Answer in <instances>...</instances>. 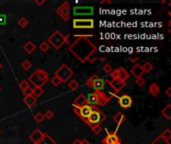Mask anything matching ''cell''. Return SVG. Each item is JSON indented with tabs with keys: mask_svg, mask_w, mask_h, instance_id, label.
Here are the masks:
<instances>
[{
	"mask_svg": "<svg viewBox=\"0 0 171 144\" xmlns=\"http://www.w3.org/2000/svg\"><path fill=\"white\" fill-rule=\"evenodd\" d=\"M72 144H81V139H79V138L75 139L74 141L72 142Z\"/></svg>",
	"mask_w": 171,
	"mask_h": 144,
	"instance_id": "46",
	"label": "cell"
},
{
	"mask_svg": "<svg viewBox=\"0 0 171 144\" xmlns=\"http://www.w3.org/2000/svg\"><path fill=\"white\" fill-rule=\"evenodd\" d=\"M86 98H87V102H88V105L95 106L98 108L106 105L110 101L111 96H107V94H105L103 91L96 90V91L90 93Z\"/></svg>",
	"mask_w": 171,
	"mask_h": 144,
	"instance_id": "2",
	"label": "cell"
},
{
	"mask_svg": "<svg viewBox=\"0 0 171 144\" xmlns=\"http://www.w3.org/2000/svg\"><path fill=\"white\" fill-rule=\"evenodd\" d=\"M106 82L111 86V88H113L114 92L115 93H118L120 92L121 90L125 87L126 85V82L125 81H122V80H119V79H112V80H106Z\"/></svg>",
	"mask_w": 171,
	"mask_h": 144,
	"instance_id": "9",
	"label": "cell"
},
{
	"mask_svg": "<svg viewBox=\"0 0 171 144\" xmlns=\"http://www.w3.org/2000/svg\"><path fill=\"white\" fill-rule=\"evenodd\" d=\"M132 103H133V100L129 95L123 94L122 96L118 97V104L120 105V107L124 108V109H128L129 107H131Z\"/></svg>",
	"mask_w": 171,
	"mask_h": 144,
	"instance_id": "10",
	"label": "cell"
},
{
	"mask_svg": "<svg viewBox=\"0 0 171 144\" xmlns=\"http://www.w3.org/2000/svg\"><path fill=\"white\" fill-rule=\"evenodd\" d=\"M21 67H22V69H24L25 71L31 69V67H32L31 61H29V60H24L23 62L21 63Z\"/></svg>",
	"mask_w": 171,
	"mask_h": 144,
	"instance_id": "31",
	"label": "cell"
},
{
	"mask_svg": "<svg viewBox=\"0 0 171 144\" xmlns=\"http://www.w3.org/2000/svg\"><path fill=\"white\" fill-rule=\"evenodd\" d=\"M34 120H35L36 123H42V122L45 120L44 114L41 113V112H37L34 115Z\"/></svg>",
	"mask_w": 171,
	"mask_h": 144,
	"instance_id": "29",
	"label": "cell"
},
{
	"mask_svg": "<svg viewBox=\"0 0 171 144\" xmlns=\"http://www.w3.org/2000/svg\"><path fill=\"white\" fill-rule=\"evenodd\" d=\"M43 136H44V132H42L40 129H35V130L29 135V139L33 142V144H38L40 142V140L43 138Z\"/></svg>",
	"mask_w": 171,
	"mask_h": 144,
	"instance_id": "13",
	"label": "cell"
},
{
	"mask_svg": "<svg viewBox=\"0 0 171 144\" xmlns=\"http://www.w3.org/2000/svg\"><path fill=\"white\" fill-rule=\"evenodd\" d=\"M34 3H35L36 5L41 6V5H43V4H45L46 1H45V0H41V1H38V0H34Z\"/></svg>",
	"mask_w": 171,
	"mask_h": 144,
	"instance_id": "43",
	"label": "cell"
},
{
	"mask_svg": "<svg viewBox=\"0 0 171 144\" xmlns=\"http://www.w3.org/2000/svg\"><path fill=\"white\" fill-rule=\"evenodd\" d=\"M76 37L79 38L69 46V51L81 62H85L87 60L92 62L91 57L97 50L96 46L88 40V37H92V35H76Z\"/></svg>",
	"mask_w": 171,
	"mask_h": 144,
	"instance_id": "1",
	"label": "cell"
},
{
	"mask_svg": "<svg viewBox=\"0 0 171 144\" xmlns=\"http://www.w3.org/2000/svg\"><path fill=\"white\" fill-rule=\"evenodd\" d=\"M99 59H100V60H102V61H104L105 59H106V57H101V58L99 57Z\"/></svg>",
	"mask_w": 171,
	"mask_h": 144,
	"instance_id": "48",
	"label": "cell"
},
{
	"mask_svg": "<svg viewBox=\"0 0 171 144\" xmlns=\"http://www.w3.org/2000/svg\"><path fill=\"white\" fill-rule=\"evenodd\" d=\"M148 93L150 95H152L153 97H156L157 96L159 93H160V88L158 84L156 83H151L150 85H149V88H148Z\"/></svg>",
	"mask_w": 171,
	"mask_h": 144,
	"instance_id": "18",
	"label": "cell"
},
{
	"mask_svg": "<svg viewBox=\"0 0 171 144\" xmlns=\"http://www.w3.org/2000/svg\"><path fill=\"white\" fill-rule=\"evenodd\" d=\"M74 72L70 67L67 66L66 64H62L58 69L55 71V76L60 79L62 83L67 82V80H70L71 77L73 76Z\"/></svg>",
	"mask_w": 171,
	"mask_h": 144,
	"instance_id": "6",
	"label": "cell"
},
{
	"mask_svg": "<svg viewBox=\"0 0 171 144\" xmlns=\"http://www.w3.org/2000/svg\"><path fill=\"white\" fill-rule=\"evenodd\" d=\"M130 72H131V74L133 75V76H135L136 78L142 77V75L144 74L142 67H141V65H139V64H135V65L131 68V71Z\"/></svg>",
	"mask_w": 171,
	"mask_h": 144,
	"instance_id": "17",
	"label": "cell"
},
{
	"mask_svg": "<svg viewBox=\"0 0 171 144\" xmlns=\"http://www.w3.org/2000/svg\"><path fill=\"white\" fill-rule=\"evenodd\" d=\"M2 68V64H1V62H0V69H1Z\"/></svg>",
	"mask_w": 171,
	"mask_h": 144,
	"instance_id": "49",
	"label": "cell"
},
{
	"mask_svg": "<svg viewBox=\"0 0 171 144\" xmlns=\"http://www.w3.org/2000/svg\"><path fill=\"white\" fill-rule=\"evenodd\" d=\"M23 49H24V51L27 52L28 54H32V53H33V52L35 51L36 46H35V44H34V43L32 42V41H27V42L24 44Z\"/></svg>",
	"mask_w": 171,
	"mask_h": 144,
	"instance_id": "19",
	"label": "cell"
},
{
	"mask_svg": "<svg viewBox=\"0 0 171 144\" xmlns=\"http://www.w3.org/2000/svg\"><path fill=\"white\" fill-rule=\"evenodd\" d=\"M38 144H56V141L48 134V133L44 132V136H43V138L40 140V142Z\"/></svg>",
	"mask_w": 171,
	"mask_h": 144,
	"instance_id": "20",
	"label": "cell"
},
{
	"mask_svg": "<svg viewBox=\"0 0 171 144\" xmlns=\"http://www.w3.org/2000/svg\"><path fill=\"white\" fill-rule=\"evenodd\" d=\"M44 117H45V119H48V120L52 119L54 117V112L52 110H46L44 113Z\"/></svg>",
	"mask_w": 171,
	"mask_h": 144,
	"instance_id": "37",
	"label": "cell"
},
{
	"mask_svg": "<svg viewBox=\"0 0 171 144\" xmlns=\"http://www.w3.org/2000/svg\"><path fill=\"white\" fill-rule=\"evenodd\" d=\"M110 75H111V78H112V79H117V78H118V69L112 70V72L110 73Z\"/></svg>",
	"mask_w": 171,
	"mask_h": 144,
	"instance_id": "42",
	"label": "cell"
},
{
	"mask_svg": "<svg viewBox=\"0 0 171 144\" xmlns=\"http://www.w3.org/2000/svg\"><path fill=\"white\" fill-rule=\"evenodd\" d=\"M87 104H88V102H87V98L83 93L79 94L77 97H76V99L73 101V106L77 107V108H81L83 106L87 105Z\"/></svg>",
	"mask_w": 171,
	"mask_h": 144,
	"instance_id": "14",
	"label": "cell"
},
{
	"mask_svg": "<svg viewBox=\"0 0 171 144\" xmlns=\"http://www.w3.org/2000/svg\"><path fill=\"white\" fill-rule=\"evenodd\" d=\"M105 119H106V115H105L99 108L93 106V110L91 114H90L83 122H85L88 126L92 127L94 125H101V123H103Z\"/></svg>",
	"mask_w": 171,
	"mask_h": 144,
	"instance_id": "4",
	"label": "cell"
},
{
	"mask_svg": "<svg viewBox=\"0 0 171 144\" xmlns=\"http://www.w3.org/2000/svg\"><path fill=\"white\" fill-rule=\"evenodd\" d=\"M117 69H118V78H117V79L126 82V80H127V79H128L129 76H130L129 72L127 71V70L125 69V68H123V67H119V68H117Z\"/></svg>",
	"mask_w": 171,
	"mask_h": 144,
	"instance_id": "16",
	"label": "cell"
},
{
	"mask_svg": "<svg viewBox=\"0 0 171 144\" xmlns=\"http://www.w3.org/2000/svg\"><path fill=\"white\" fill-rule=\"evenodd\" d=\"M165 93H166V95L168 96V97H171V87H168L166 89V91H165Z\"/></svg>",
	"mask_w": 171,
	"mask_h": 144,
	"instance_id": "44",
	"label": "cell"
},
{
	"mask_svg": "<svg viewBox=\"0 0 171 144\" xmlns=\"http://www.w3.org/2000/svg\"><path fill=\"white\" fill-rule=\"evenodd\" d=\"M114 144H121V142H117V143H114Z\"/></svg>",
	"mask_w": 171,
	"mask_h": 144,
	"instance_id": "50",
	"label": "cell"
},
{
	"mask_svg": "<svg viewBox=\"0 0 171 144\" xmlns=\"http://www.w3.org/2000/svg\"><path fill=\"white\" fill-rule=\"evenodd\" d=\"M22 93L24 94V96H30L32 95V87H28L25 90H23Z\"/></svg>",
	"mask_w": 171,
	"mask_h": 144,
	"instance_id": "40",
	"label": "cell"
},
{
	"mask_svg": "<svg viewBox=\"0 0 171 144\" xmlns=\"http://www.w3.org/2000/svg\"><path fill=\"white\" fill-rule=\"evenodd\" d=\"M102 69H103V72H105L106 74H110L112 72V70H113V68H112V66L110 65V64H105Z\"/></svg>",
	"mask_w": 171,
	"mask_h": 144,
	"instance_id": "38",
	"label": "cell"
},
{
	"mask_svg": "<svg viewBox=\"0 0 171 144\" xmlns=\"http://www.w3.org/2000/svg\"><path fill=\"white\" fill-rule=\"evenodd\" d=\"M17 23H18V25H19L21 28H22V29H24V28H26L28 26L29 20L27 19L26 17H20L19 19H18Z\"/></svg>",
	"mask_w": 171,
	"mask_h": 144,
	"instance_id": "27",
	"label": "cell"
},
{
	"mask_svg": "<svg viewBox=\"0 0 171 144\" xmlns=\"http://www.w3.org/2000/svg\"><path fill=\"white\" fill-rule=\"evenodd\" d=\"M113 120H114V122L116 124H117L118 126H120L123 122L125 121V115L122 112H117L113 116Z\"/></svg>",
	"mask_w": 171,
	"mask_h": 144,
	"instance_id": "21",
	"label": "cell"
},
{
	"mask_svg": "<svg viewBox=\"0 0 171 144\" xmlns=\"http://www.w3.org/2000/svg\"><path fill=\"white\" fill-rule=\"evenodd\" d=\"M49 48H50V45H49L46 41L42 42L41 44L39 45V49H40V51H42V52H47V51H48V50H49Z\"/></svg>",
	"mask_w": 171,
	"mask_h": 144,
	"instance_id": "32",
	"label": "cell"
},
{
	"mask_svg": "<svg viewBox=\"0 0 171 144\" xmlns=\"http://www.w3.org/2000/svg\"><path fill=\"white\" fill-rule=\"evenodd\" d=\"M50 82H51V84L53 85V86H59L61 83H62V82H61V80L59 78H58L57 76H55V75H54V76L51 78V80H50Z\"/></svg>",
	"mask_w": 171,
	"mask_h": 144,
	"instance_id": "35",
	"label": "cell"
},
{
	"mask_svg": "<svg viewBox=\"0 0 171 144\" xmlns=\"http://www.w3.org/2000/svg\"><path fill=\"white\" fill-rule=\"evenodd\" d=\"M100 4H103V3H108V4H111V1L110 0H101V1H99Z\"/></svg>",
	"mask_w": 171,
	"mask_h": 144,
	"instance_id": "45",
	"label": "cell"
},
{
	"mask_svg": "<svg viewBox=\"0 0 171 144\" xmlns=\"http://www.w3.org/2000/svg\"><path fill=\"white\" fill-rule=\"evenodd\" d=\"M128 60H129V61H131L132 63H135V64H136L137 61L139 60V56H135V55L129 56V57H128Z\"/></svg>",
	"mask_w": 171,
	"mask_h": 144,
	"instance_id": "41",
	"label": "cell"
},
{
	"mask_svg": "<svg viewBox=\"0 0 171 144\" xmlns=\"http://www.w3.org/2000/svg\"><path fill=\"white\" fill-rule=\"evenodd\" d=\"M98 78H99V77H98V75H96V74L92 75L91 77H89L86 80V86H87V87H89V88H92L93 84L95 83V81L97 80Z\"/></svg>",
	"mask_w": 171,
	"mask_h": 144,
	"instance_id": "26",
	"label": "cell"
},
{
	"mask_svg": "<svg viewBox=\"0 0 171 144\" xmlns=\"http://www.w3.org/2000/svg\"><path fill=\"white\" fill-rule=\"evenodd\" d=\"M135 83L139 86V87H142V86H144V84H145V79L143 77H138V78H136Z\"/></svg>",
	"mask_w": 171,
	"mask_h": 144,
	"instance_id": "39",
	"label": "cell"
},
{
	"mask_svg": "<svg viewBox=\"0 0 171 144\" xmlns=\"http://www.w3.org/2000/svg\"><path fill=\"white\" fill-rule=\"evenodd\" d=\"M141 67H142V70L144 73H148V72H150L152 69H153V64H152L151 62H149V61H147V62H145L143 65H141Z\"/></svg>",
	"mask_w": 171,
	"mask_h": 144,
	"instance_id": "28",
	"label": "cell"
},
{
	"mask_svg": "<svg viewBox=\"0 0 171 144\" xmlns=\"http://www.w3.org/2000/svg\"><path fill=\"white\" fill-rule=\"evenodd\" d=\"M161 114L167 120H171V104H167V105L163 108L161 110Z\"/></svg>",
	"mask_w": 171,
	"mask_h": 144,
	"instance_id": "22",
	"label": "cell"
},
{
	"mask_svg": "<svg viewBox=\"0 0 171 144\" xmlns=\"http://www.w3.org/2000/svg\"><path fill=\"white\" fill-rule=\"evenodd\" d=\"M159 136H160V137H161L163 140H164V141L168 142V143H171V142H170V140H171V131H170V129H168V128L165 129V130L163 131Z\"/></svg>",
	"mask_w": 171,
	"mask_h": 144,
	"instance_id": "25",
	"label": "cell"
},
{
	"mask_svg": "<svg viewBox=\"0 0 171 144\" xmlns=\"http://www.w3.org/2000/svg\"><path fill=\"white\" fill-rule=\"evenodd\" d=\"M104 84H105V81L102 80V79L98 78L95 81V83L93 84L92 88L94 89V91H96V90H100V91H102V89L104 87Z\"/></svg>",
	"mask_w": 171,
	"mask_h": 144,
	"instance_id": "24",
	"label": "cell"
},
{
	"mask_svg": "<svg viewBox=\"0 0 171 144\" xmlns=\"http://www.w3.org/2000/svg\"><path fill=\"white\" fill-rule=\"evenodd\" d=\"M0 91H1V87H0Z\"/></svg>",
	"mask_w": 171,
	"mask_h": 144,
	"instance_id": "51",
	"label": "cell"
},
{
	"mask_svg": "<svg viewBox=\"0 0 171 144\" xmlns=\"http://www.w3.org/2000/svg\"><path fill=\"white\" fill-rule=\"evenodd\" d=\"M81 144H90V142H89V140L88 139H82L81 140Z\"/></svg>",
	"mask_w": 171,
	"mask_h": 144,
	"instance_id": "47",
	"label": "cell"
},
{
	"mask_svg": "<svg viewBox=\"0 0 171 144\" xmlns=\"http://www.w3.org/2000/svg\"><path fill=\"white\" fill-rule=\"evenodd\" d=\"M69 36H64L60 31H54L53 33L48 37V44L51 45L54 49H59L65 44V43H68Z\"/></svg>",
	"mask_w": 171,
	"mask_h": 144,
	"instance_id": "5",
	"label": "cell"
},
{
	"mask_svg": "<svg viewBox=\"0 0 171 144\" xmlns=\"http://www.w3.org/2000/svg\"><path fill=\"white\" fill-rule=\"evenodd\" d=\"M151 144H171V143H168V142H166L164 141L160 136H157L154 140H153V142H152Z\"/></svg>",
	"mask_w": 171,
	"mask_h": 144,
	"instance_id": "36",
	"label": "cell"
},
{
	"mask_svg": "<svg viewBox=\"0 0 171 144\" xmlns=\"http://www.w3.org/2000/svg\"><path fill=\"white\" fill-rule=\"evenodd\" d=\"M56 13L59 15L62 20L67 21L70 18V3L65 1L56 9Z\"/></svg>",
	"mask_w": 171,
	"mask_h": 144,
	"instance_id": "8",
	"label": "cell"
},
{
	"mask_svg": "<svg viewBox=\"0 0 171 144\" xmlns=\"http://www.w3.org/2000/svg\"><path fill=\"white\" fill-rule=\"evenodd\" d=\"M94 27L93 19H74L73 28L76 29H92Z\"/></svg>",
	"mask_w": 171,
	"mask_h": 144,
	"instance_id": "7",
	"label": "cell"
},
{
	"mask_svg": "<svg viewBox=\"0 0 171 144\" xmlns=\"http://www.w3.org/2000/svg\"><path fill=\"white\" fill-rule=\"evenodd\" d=\"M90 129H91V131L96 135H98L101 131H102V127H101V125H94V126H92V127H90Z\"/></svg>",
	"mask_w": 171,
	"mask_h": 144,
	"instance_id": "34",
	"label": "cell"
},
{
	"mask_svg": "<svg viewBox=\"0 0 171 144\" xmlns=\"http://www.w3.org/2000/svg\"><path fill=\"white\" fill-rule=\"evenodd\" d=\"M120 142V137L116 132H107V135L102 140V144H114Z\"/></svg>",
	"mask_w": 171,
	"mask_h": 144,
	"instance_id": "11",
	"label": "cell"
},
{
	"mask_svg": "<svg viewBox=\"0 0 171 144\" xmlns=\"http://www.w3.org/2000/svg\"><path fill=\"white\" fill-rule=\"evenodd\" d=\"M28 87H30V84H29V82L27 81V80H21L20 82H19V88L22 90H25L26 88H28Z\"/></svg>",
	"mask_w": 171,
	"mask_h": 144,
	"instance_id": "33",
	"label": "cell"
},
{
	"mask_svg": "<svg viewBox=\"0 0 171 144\" xmlns=\"http://www.w3.org/2000/svg\"><path fill=\"white\" fill-rule=\"evenodd\" d=\"M68 88L70 90H72V91H75L76 89L79 88V83L76 80H71L68 83Z\"/></svg>",
	"mask_w": 171,
	"mask_h": 144,
	"instance_id": "30",
	"label": "cell"
},
{
	"mask_svg": "<svg viewBox=\"0 0 171 144\" xmlns=\"http://www.w3.org/2000/svg\"><path fill=\"white\" fill-rule=\"evenodd\" d=\"M23 103L26 105L27 108H32L35 106V104L37 103V98H35L33 95L30 96H24L23 98Z\"/></svg>",
	"mask_w": 171,
	"mask_h": 144,
	"instance_id": "15",
	"label": "cell"
},
{
	"mask_svg": "<svg viewBox=\"0 0 171 144\" xmlns=\"http://www.w3.org/2000/svg\"><path fill=\"white\" fill-rule=\"evenodd\" d=\"M28 80H29V83L33 84L34 86L42 87L43 85H45L47 82L49 81V75L44 69L38 68V69H36L33 73L29 76Z\"/></svg>",
	"mask_w": 171,
	"mask_h": 144,
	"instance_id": "3",
	"label": "cell"
},
{
	"mask_svg": "<svg viewBox=\"0 0 171 144\" xmlns=\"http://www.w3.org/2000/svg\"><path fill=\"white\" fill-rule=\"evenodd\" d=\"M92 110H93V106L91 105H85V106H83L81 108H79V114H78V117L81 119L82 121H84L87 117L89 116L90 114H91L92 112Z\"/></svg>",
	"mask_w": 171,
	"mask_h": 144,
	"instance_id": "12",
	"label": "cell"
},
{
	"mask_svg": "<svg viewBox=\"0 0 171 144\" xmlns=\"http://www.w3.org/2000/svg\"><path fill=\"white\" fill-rule=\"evenodd\" d=\"M44 93V89L43 87H39V86H34V88H32V95H33L35 98H38V97H41Z\"/></svg>",
	"mask_w": 171,
	"mask_h": 144,
	"instance_id": "23",
	"label": "cell"
}]
</instances>
